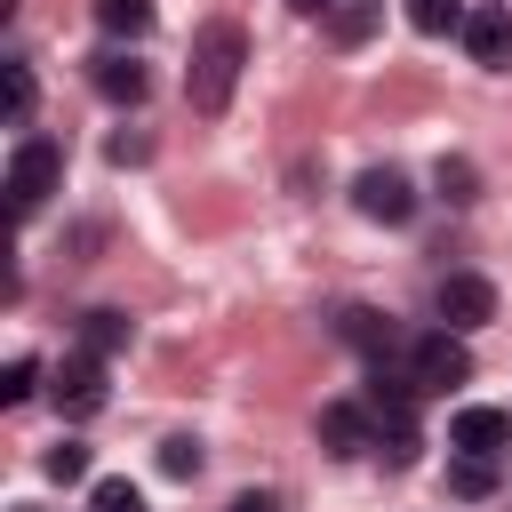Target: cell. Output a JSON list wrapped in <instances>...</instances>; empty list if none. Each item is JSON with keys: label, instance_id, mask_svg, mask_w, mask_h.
<instances>
[{"label": "cell", "instance_id": "obj_1", "mask_svg": "<svg viewBox=\"0 0 512 512\" xmlns=\"http://www.w3.org/2000/svg\"><path fill=\"white\" fill-rule=\"evenodd\" d=\"M240 64H248V32H240V24H208V32L192 40V64H184V96H192V112H224Z\"/></svg>", "mask_w": 512, "mask_h": 512}, {"label": "cell", "instance_id": "obj_2", "mask_svg": "<svg viewBox=\"0 0 512 512\" xmlns=\"http://www.w3.org/2000/svg\"><path fill=\"white\" fill-rule=\"evenodd\" d=\"M56 176H64V152H56L48 136H24V144L8 152V208L32 216V208L56 192Z\"/></svg>", "mask_w": 512, "mask_h": 512}, {"label": "cell", "instance_id": "obj_3", "mask_svg": "<svg viewBox=\"0 0 512 512\" xmlns=\"http://www.w3.org/2000/svg\"><path fill=\"white\" fill-rule=\"evenodd\" d=\"M408 376H416L424 392H456V384H472V352H464V336H456V328L416 336V344H408Z\"/></svg>", "mask_w": 512, "mask_h": 512}, {"label": "cell", "instance_id": "obj_4", "mask_svg": "<svg viewBox=\"0 0 512 512\" xmlns=\"http://www.w3.org/2000/svg\"><path fill=\"white\" fill-rule=\"evenodd\" d=\"M432 312H440V328L472 336V328H488V320H496V288H488L480 272H448V280H440V296H432Z\"/></svg>", "mask_w": 512, "mask_h": 512}, {"label": "cell", "instance_id": "obj_5", "mask_svg": "<svg viewBox=\"0 0 512 512\" xmlns=\"http://www.w3.org/2000/svg\"><path fill=\"white\" fill-rule=\"evenodd\" d=\"M352 208H360L368 224H408V216H416V184H408L400 168H360Z\"/></svg>", "mask_w": 512, "mask_h": 512}, {"label": "cell", "instance_id": "obj_6", "mask_svg": "<svg viewBox=\"0 0 512 512\" xmlns=\"http://www.w3.org/2000/svg\"><path fill=\"white\" fill-rule=\"evenodd\" d=\"M48 392H56L64 416H96V408H104V352H72Z\"/></svg>", "mask_w": 512, "mask_h": 512}, {"label": "cell", "instance_id": "obj_7", "mask_svg": "<svg viewBox=\"0 0 512 512\" xmlns=\"http://www.w3.org/2000/svg\"><path fill=\"white\" fill-rule=\"evenodd\" d=\"M464 48H472V64H488V72H512V8H472L464 16Z\"/></svg>", "mask_w": 512, "mask_h": 512}, {"label": "cell", "instance_id": "obj_8", "mask_svg": "<svg viewBox=\"0 0 512 512\" xmlns=\"http://www.w3.org/2000/svg\"><path fill=\"white\" fill-rule=\"evenodd\" d=\"M320 448H328V456H360V448H376V416L352 408V400H328V408H320Z\"/></svg>", "mask_w": 512, "mask_h": 512}, {"label": "cell", "instance_id": "obj_9", "mask_svg": "<svg viewBox=\"0 0 512 512\" xmlns=\"http://www.w3.org/2000/svg\"><path fill=\"white\" fill-rule=\"evenodd\" d=\"M504 440H512L504 408H456V424H448V448H464V456H496Z\"/></svg>", "mask_w": 512, "mask_h": 512}, {"label": "cell", "instance_id": "obj_10", "mask_svg": "<svg viewBox=\"0 0 512 512\" xmlns=\"http://www.w3.org/2000/svg\"><path fill=\"white\" fill-rule=\"evenodd\" d=\"M448 496H464V504H480V496H496V456H448Z\"/></svg>", "mask_w": 512, "mask_h": 512}, {"label": "cell", "instance_id": "obj_11", "mask_svg": "<svg viewBox=\"0 0 512 512\" xmlns=\"http://www.w3.org/2000/svg\"><path fill=\"white\" fill-rule=\"evenodd\" d=\"M96 88H104L112 104H144V64H128V56H96Z\"/></svg>", "mask_w": 512, "mask_h": 512}, {"label": "cell", "instance_id": "obj_12", "mask_svg": "<svg viewBox=\"0 0 512 512\" xmlns=\"http://www.w3.org/2000/svg\"><path fill=\"white\" fill-rule=\"evenodd\" d=\"M432 184H440V200H456V208H472V200H480V168H472L464 152H440Z\"/></svg>", "mask_w": 512, "mask_h": 512}, {"label": "cell", "instance_id": "obj_13", "mask_svg": "<svg viewBox=\"0 0 512 512\" xmlns=\"http://www.w3.org/2000/svg\"><path fill=\"white\" fill-rule=\"evenodd\" d=\"M96 24L112 40H144L152 32V0H96Z\"/></svg>", "mask_w": 512, "mask_h": 512}, {"label": "cell", "instance_id": "obj_14", "mask_svg": "<svg viewBox=\"0 0 512 512\" xmlns=\"http://www.w3.org/2000/svg\"><path fill=\"white\" fill-rule=\"evenodd\" d=\"M336 328H344V344H360V352H376V360L392 352V320H376V312H360V304H352Z\"/></svg>", "mask_w": 512, "mask_h": 512}, {"label": "cell", "instance_id": "obj_15", "mask_svg": "<svg viewBox=\"0 0 512 512\" xmlns=\"http://www.w3.org/2000/svg\"><path fill=\"white\" fill-rule=\"evenodd\" d=\"M408 24L440 40V32H464V8H456V0H408Z\"/></svg>", "mask_w": 512, "mask_h": 512}, {"label": "cell", "instance_id": "obj_16", "mask_svg": "<svg viewBox=\"0 0 512 512\" xmlns=\"http://www.w3.org/2000/svg\"><path fill=\"white\" fill-rule=\"evenodd\" d=\"M80 336H88V352H120L128 344V312H88Z\"/></svg>", "mask_w": 512, "mask_h": 512}, {"label": "cell", "instance_id": "obj_17", "mask_svg": "<svg viewBox=\"0 0 512 512\" xmlns=\"http://www.w3.org/2000/svg\"><path fill=\"white\" fill-rule=\"evenodd\" d=\"M160 472H168V480H192V472H200V440H192V432H168V440H160Z\"/></svg>", "mask_w": 512, "mask_h": 512}, {"label": "cell", "instance_id": "obj_18", "mask_svg": "<svg viewBox=\"0 0 512 512\" xmlns=\"http://www.w3.org/2000/svg\"><path fill=\"white\" fill-rule=\"evenodd\" d=\"M40 472H48V480H64V488H72V480H88V448H80V440H56V448L40 456Z\"/></svg>", "mask_w": 512, "mask_h": 512}, {"label": "cell", "instance_id": "obj_19", "mask_svg": "<svg viewBox=\"0 0 512 512\" xmlns=\"http://www.w3.org/2000/svg\"><path fill=\"white\" fill-rule=\"evenodd\" d=\"M88 512H144V496H136V480H96Z\"/></svg>", "mask_w": 512, "mask_h": 512}, {"label": "cell", "instance_id": "obj_20", "mask_svg": "<svg viewBox=\"0 0 512 512\" xmlns=\"http://www.w3.org/2000/svg\"><path fill=\"white\" fill-rule=\"evenodd\" d=\"M32 64H8V88H0V104H8V120H32Z\"/></svg>", "mask_w": 512, "mask_h": 512}, {"label": "cell", "instance_id": "obj_21", "mask_svg": "<svg viewBox=\"0 0 512 512\" xmlns=\"http://www.w3.org/2000/svg\"><path fill=\"white\" fill-rule=\"evenodd\" d=\"M32 384H40V360H8V368H0V400H8V408L32 400Z\"/></svg>", "mask_w": 512, "mask_h": 512}, {"label": "cell", "instance_id": "obj_22", "mask_svg": "<svg viewBox=\"0 0 512 512\" xmlns=\"http://www.w3.org/2000/svg\"><path fill=\"white\" fill-rule=\"evenodd\" d=\"M368 24H376V16H368V8H336V24H328V32H336V40H360V32H368Z\"/></svg>", "mask_w": 512, "mask_h": 512}, {"label": "cell", "instance_id": "obj_23", "mask_svg": "<svg viewBox=\"0 0 512 512\" xmlns=\"http://www.w3.org/2000/svg\"><path fill=\"white\" fill-rule=\"evenodd\" d=\"M232 512H280V504H272V496H256V488H248V496H232Z\"/></svg>", "mask_w": 512, "mask_h": 512}, {"label": "cell", "instance_id": "obj_24", "mask_svg": "<svg viewBox=\"0 0 512 512\" xmlns=\"http://www.w3.org/2000/svg\"><path fill=\"white\" fill-rule=\"evenodd\" d=\"M288 8H296V16H328L336 0H288Z\"/></svg>", "mask_w": 512, "mask_h": 512}]
</instances>
